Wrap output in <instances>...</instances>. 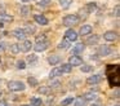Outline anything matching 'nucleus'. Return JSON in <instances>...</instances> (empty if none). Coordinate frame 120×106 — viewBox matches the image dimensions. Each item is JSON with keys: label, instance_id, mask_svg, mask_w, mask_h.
I'll list each match as a JSON object with an SVG mask.
<instances>
[{"label": "nucleus", "instance_id": "obj_28", "mask_svg": "<svg viewBox=\"0 0 120 106\" xmlns=\"http://www.w3.org/2000/svg\"><path fill=\"white\" fill-rule=\"evenodd\" d=\"M23 30H25V32H26V35H27V34H34L35 32V27H34V26H31V25H27Z\"/></svg>", "mask_w": 120, "mask_h": 106}, {"label": "nucleus", "instance_id": "obj_19", "mask_svg": "<svg viewBox=\"0 0 120 106\" xmlns=\"http://www.w3.org/2000/svg\"><path fill=\"white\" fill-rule=\"evenodd\" d=\"M83 98L85 101H94L97 98V94H96V93H93V92H86L85 94L83 96Z\"/></svg>", "mask_w": 120, "mask_h": 106}, {"label": "nucleus", "instance_id": "obj_40", "mask_svg": "<svg viewBox=\"0 0 120 106\" xmlns=\"http://www.w3.org/2000/svg\"><path fill=\"white\" fill-rule=\"evenodd\" d=\"M4 48V44L3 43H0V49H3Z\"/></svg>", "mask_w": 120, "mask_h": 106}, {"label": "nucleus", "instance_id": "obj_36", "mask_svg": "<svg viewBox=\"0 0 120 106\" xmlns=\"http://www.w3.org/2000/svg\"><path fill=\"white\" fill-rule=\"evenodd\" d=\"M60 85H61V83L58 82V80H56V82L52 83V88H60Z\"/></svg>", "mask_w": 120, "mask_h": 106}, {"label": "nucleus", "instance_id": "obj_7", "mask_svg": "<svg viewBox=\"0 0 120 106\" xmlns=\"http://www.w3.org/2000/svg\"><path fill=\"white\" fill-rule=\"evenodd\" d=\"M65 39L67 41H75L76 39H78V34H76L72 28H68V30L66 31V34H65Z\"/></svg>", "mask_w": 120, "mask_h": 106}, {"label": "nucleus", "instance_id": "obj_3", "mask_svg": "<svg viewBox=\"0 0 120 106\" xmlns=\"http://www.w3.org/2000/svg\"><path fill=\"white\" fill-rule=\"evenodd\" d=\"M79 23V16L76 14H68L63 18V25L65 26H75Z\"/></svg>", "mask_w": 120, "mask_h": 106}, {"label": "nucleus", "instance_id": "obj_34", "mask_svg": "<svg viewBox=\"0 0 120 106\" xmlns=\"http://www.w3.org/2000/svg\"><path fill=\"white\" fill-rule=\"evenodd\" d=\"M49 4H50V0H41V1L39 3V7L45 8V7H48Z\"/></svg>", "mask_w": 120, "mask_h": 106}, {"label": "nucleus", "instance_id": "obj_24", "mask_svg": "<svg viewBox=\"0 0 120 106\" xmlns=\"http://www.w3.org/2000/svg\"><path fill=\"white\" fill-rule=\"evenodd\" d=\"M75 106H86V101L83 97H78L75 100Z\"/></svg>", "mask_w": 120, "mask_h": 106}, {"label": "nucleus", "instance_id": "obj_12", "mask_svg": "<svg viewBox=\"0 0 120 106\" xmlns=\"http://www.w3.org/2000/svg\"><path fill=\"white\" fill-rule=\"evenodd\" d=\"M98 52H99L101 56H109V54H111L112 49L110 48V47H107V45H101L99 49H98Z\"/></svg>", "mask_w": 120, "mask_h": 106}, {"label": "nucleus", "instance_id": "obj_20", "mask_svg": "<svg viewBox=\"0 0 120 106\" xmlns=\"http://www.w3.org/2000/svg\"><path fill=\"white\" fill-rule=\"evenodd\" d=\"M38 92H39L40 94L48 96V94H50V92H52V88L50 87H40L39 89H38Z\"/></svg>", "mask_w": 120, "mask_h": 106}, {"label": "nucleus", "instance_id": "obj_26", "mask_svg": "<svg viewBox=\"0 0 120 106\" xmlns=\"http://www.w3.org/2000/svg\"><path fill=\"white\" fill-rule=\"evenodd\" d=\"M96 7H97L96 3H90V4H88V5L85 7V10H86L88 13H93V10L96 9Z\"/></svg>", "mask_w": 120, "mask_h": 106}, {"label": "nucleus", "instance_id": "obj_18", "mask_svg": "<svg viewBox=\"0 0 120 106\" xmlns=\"http://www.w3.org/2000/svg\"><path fill=\"white\" fill-rule=\"evenodd\" d=\"M72 4V0H60V7L62 9H68Z\"/></svg>", "mask_w": 120, "mask_h": 106}, {"label": "nucleus", "instance_id": "obj_38", "mask_svg": "<svg viewBox=\"0 0 120 106\" xmlns=\"http://www.w3.org/2000/svg\"><path fill=\"white\" fill-rule=\"evenodd\" d=\"M115 16H116V17H119V5H116V7H115Z\"/></svg>", "mask_w": 120, "mask_h": 106}, {"label": "nucleus", "instance_id": "obj_41", "mask_svg": "<svg viewBox=\"0 0 120 106\" xmlns=\"http://www.w3.org/2000/svg\"><path fill=\"white\" fill-rule=\"evenodd\" d=\"M22 1H25V3H27V1H34V0H22Z\"/></svg>", "mask_w": 120, "mask_h": 106}, {"label": "nucleus", "instance_id": "obj_14", "mask_svg": "<svg viewBox=\"0 0 120 106\" xmlns=\"http://www.w3.org/2000/svg\"><path fill=\"white\" fill-rule=\"evenodd\" d=\"M84 49H85V47H84L83 43H81V44H76V45L72 48V52H74V54H75V56H78L79 53H83Z\"/></svg>", "mask_w": 120, "mask_h": 106}, {"label": "nucleus", "instance_id": "obj_8", "mask_svg": "<svg viewBox=\"0 0 120 106\" xmlns=\"http://www.w3.org/2000/svg\"><path fill=\"white\" fill-rule=\"evenodd\" d=\"M18 47H19V52H25L26 53V52H29L31 49L32 44L30 40H22V43L18 44Z\"/></svg>", "mask_w": 120, "mask_h": 106}, {"label": "nucleus", "instance_id": "obj_44", "mask_svg": "<svg viewBox=\"0 0 120 106\" xmlns=\"http://www.w3.org/2000/svg\"><path fill=\"white\" fill-rule=\"evenodd\" d=\"M0 96H1V90H0Z\"/></svg>", "mask_w": 120, "mask_h": 106}, {"label": "nucleus", "instance_id": "obj_45", "mask_svg": "<svg viewBox=\"0 0 120 106\" xmlns=\"http://www.w3.org/2000/svg\"><path fill=\"white\" fill-rule=\"evenodd\" d=\"M93 106H98V105H93Z\"/></svg>", "mask_w": 120, "mask_h": 106}, {"label": "nucleus", "instance_id": "obj_29", "mask_svg": "<svg viewBox=\"0 0 120 106\" xmlns=\"http://www.w3.org/2000/svg\"><path fill=\"white\" fill-rule=\"evenodd\" d=\"M11 52H12L13 54L19 53V47H18V44H12V45H11Z\"/></svg>", "mask_w": 120, "mask_h": 106}, {"label": "nucleus", "instance_id": "obj_42", "mask_svg": "<svg viewBox=\"0 0 120 106\" xmlns=\"http://www.w3.org/2000/svg\"><path fill=\"white\" fill-rule=\"evenodd\" d=\"M0 65H1V57H0Z\"/></svg>", "mask_w": 120, "mask_h": 106}, {"label": "nucleus", "instance_id": "obj_21", "mask_svg": "<svg viewBox=\"0 0 120 106\" xmlns=\"http://www.w3.org/2000/svg\"><path fill=\"white\" fill-rule=\"evenodd\" d=\"M60 75H62L61 70H60V69H57V67H54V69H53L52 71H50V74H49V79H54V78L60 76Z\"/></svg>", "mask_w": 120, "mask_h": 106}, {"label": "nucleus", "instance_id": "obj_11", "mask_svg": "<svg viewBox=\"0 0 120 106\" xmlns=\"http://www.w3.org/2000/svg\"><path fill=\"white\" fill-rule=\"evenodd\" d=\"M103 38H105V40H107V41H114L115 39L117 38V35H116L115 31H107V32L103 34Z\"/></svg>", "mask_w": 120, "mask_h": 106}, {"label": "nucleus", "instance_id": "obj_16", "mask_svg": "<svg viewBox=\"0 0 120 106\" xmlns=\"http://www.w3.org/2000/svg\"><path fill=\"white\" fill-rule=\"evenodd\" d=\"M13 21V17L7 13H0V22H12Z\"/></svg>", "mask_w": 120, "mask_h": 106}, {"label": "nucleus", "instance_id": "obj_37", "mask_svg": "<svg viewBox=\"0 0 120 106\" xmlns=\"http://www.w3.org/2000/svg\"><path fill=\"white\" fill-rule=\"evenodd\" d=\"M43 40H47V38H45V35H40L36 38V41H43Z\"/></svg>", "mask_w": 120, "mask_h": 106}, {"label": "nucleus", "instance_id": "obj_23", "mask_svg": "<svg viewBox=\"0 0 120 106\" xmlns=\"http://www.w3.org/2000/svg\"><path fill=\"white\" fill-rule=\"evenodd\" d=\"M68 43H70V41H67L66 39H63V40L58 44V48H60V49H67V48H70V44H68Z\"/></svg>", "mask_w": 120, "mask_h": 106}, {"label": "nucleus", "instance_id": "obj_27", "mask_svg": "<svg viewBox=\"0 0 120 106\" xmlns=\"http://www.w3.org/2000/svg\"><path fill=\"white\" fill-rule=\"evenodd\" d=\"M72 101H74L72 97H67V98H65V100L61 102V106H68V105H71V103H72Z\"/></svg>", "mask_w": 120, "mask_h": 106}, {"label": "nucleus", "instance_id": "obj_15", "mask_svg": "<svg viewBox=\"0 0 120 106\" xmlns=\"http://www.w3.org/2000/svg\"><path fill=\"white\" fill-rule=\"evenodd\" d=\"M92 32V26L90 25H84L80 28V35H88Z\"/></svg>", "mask_w": 120, "mask_h": 106}, {"label": "nucleus", "instance_id": "obj_9", "mask_svg": "<svg viewBox=\"0 0 120 106\" xmlns=\"http://www.w3.org/2000/svg\"><path fill=\"white\" fill-rule=\"evenodd\" d=\"M102 80V76L99 74H97V75H92V76H89L88 79H86V84H89V85H94V84H98L99 82Z\"/></svg>", "mask_w": 120, "mask_h": 106}, {"label": "nucleus", "instance_id": "obj_13", "mask_svg": "<svg viewBox=\"0 0 120 106\" xmlns=\"http://www.w3.org/2000/svg\"><path fill=\"white\" fill-rule=\"evenodd\" d=\"M48 62L50 65H58L61 62V57L57 56V54H52V56L48 57Z\"/></svg>", "mask_w": 120, "mask_h": 106}, {"label": "nucleus", "instance_id": "obj_2", "mask_svg": "<svg viewBox=\"0 0 120 106\" xmlns=\"http://www.w3.org/2000/svg\"><path fill=\"white\" fill-rule=\"evenodd\" d=\"M8 88L12 92H21V90H25L26 85L22 82H18V80H12V82L8 83Z\"/></svg>", "mask_w": 120, "mask_h": 106}, {"label": "nucleus", "instance_id": "obj_31", "mask_svg": "<svg viewBox=\"0 0 120 106\" xmlns=\"http://www.w3.org/2000/svg\"><path fill=\"white\" fill-rule=\"evenodd\" d=\"M29 12H30V8L29 7H22L21 8V16H22V17L29 16Z\"/></svg>", "mask_w": 120, "mask_h": 106}, {"label": "nucleus", "instance_id": "obj_10", "mask_svg": "<svg viewBox=\"0 0 120 106\" xmlns=\"http://www.w3.org/2000/svg\"><path fill=\"white\" fill-rule=\"evenodd\" d=\"M34 20H35V22H36V23H39V25H41V26L48 25L47 17H45V16H43V14H35L34 16Z\"/></svg>", "mask_w": 120, "mask_h": 106}, {"label": "nucleus", "instance_id": "obj_32", "mask_svg": "<svg viewBox=\"0 0 120 106\" xmlns=\"http://www.w3.org/2000/svg\"><path fill=\"white\" fill-rule=\"evenodd\" d=\"M27 83H29L31 87H35V85H38V80L35 79L34 76H30L29 79H27Z\"/></svg>", "mask_w": 120, "mask_h": 106}, {"label": "nucleus", "instance_id": "obj_30", "mask_svg": "<svg viewBox=\"0 0 120 106\" xmlns=\"http://www.w3.org/2000/svg\"><path fill=\"white\" fill-rule=\"evenodd\" d=\"M27 61H29L31 65H35V63L38 62V57L35 56V54H31V56H29V57H27Z\"/></svg>", "mask_w": 120, "mask_h": 106}, {"label": "nucleus", "instance_id": "obj_35", "mask_svg": "<svg viewBox=\"0 0 120 106\" xmlns=\"http://www.w3.org/2000/svg\"><path fill=\"white\" fill-rule=\"evenodd\" d=\"M92 70V66H89V65H83L81 66V71L83 72H89Z\"/></svg>", "mask_w": 120, "mask_h": 106}, {"label": "nucleus", "instance_id": "obj_33", "mask_svg": "<svg viewBox=\"0 0 120 106\" xmlns=\"http://www.w3.org/2000/svg\"><path fill=\"white\" fill-rule=\"evenodd\" d=\"M17 67H18V69H21V70L26 69V62H25L23 59H19V61H17Z\"/></svg>", "mask_w": 120, "mask_h": 106}, {"label": "nucleus", "instance_id": "obj_4", "mask_svg": "<svg viewBox=\"0 0 120 106\" xmlns=\"http://www.w3.org/2000/svg\"><path fill=\"white\" fill-rule=\"evenodd\" d=\"M48 45H49V43H48V40L36 41V44L34 45V49H35L36 52H43V51H45V49L48 48Z\"/></svg>", "mask_w": 120, "mask_h": 106}, {"label": "nucleus", "instance_id": "obj_22", "mask_svg": "<svg viewBox=\"0 0 120 106\" xmlns=\"http://www.w3.org/2000/svg\"><path fill=\"white\" fill-rule=\"evenodd\" d=\"M41 98L40 97H32L31 98V103H30V106H41Z\"/></svg>", "mask_w": 120, "mask_h": 106}, {"label": "nucleus", "instance_id": "obj_43", "mask_svg": "<svg viewBox=\"0 0 120 106\" xmlns=\"http://www.w3.org/2000/svg\"><path fill=\"white\" fill-rule=\"evenodd\" d=\"M22 106H30V105H22Z\"/></svg>", "mask_w": 120, "mask_h": 106}, {"label": "nucleus", "instance_id": "obj_39", "mask_svg": "<svg viewBox=\"0 0 120 106\" xmlns=\"http://www.w3.org/2000/svg\"><path fill=\"white\" fill-rule=\"evenodd\" d=\"M0 106H8V103H7V101L0 100Z\"/></svg>", "mask_w": 120, "mask_h": 106}, {"label": "nucleus", "instance_id": "obj_1", "mask_svg": "<svg viewBox=\"0 0 120 106\" xmlns=\"http://www.w3.org/2000/svg\"><path fill=\"white\" fill-rule=\"evenodd\" d=\"M107 79L111 87L120 84V66L119 65H109L106 69Z\"/></svg>", "mask_w": 120, "mask_h": 106}, {"label": "nucleus", "instance_id": "obj_46", "mask_svg": "<svg viewBox=\"0 0 120 106\" xmlns=\"http://www.w3.org/2000/svg\"><path fill=\"white\" fill-rule=\"evenodd\" d=\"M0 84H1V80H0Z\"/></svg>", "mask_w": 120, "mask_h": 106}, {"label": "nucleus", "instance_id": "obj_5", "mask_svg": "<svg viewBox=\"0 0 120 106\" xmlns=\"http://www.w3.org/2000/svg\"><path fill=\"white\" fill-rule=\"evenodd\" d=\"M68 63L71 65V66H80V65H83V58H81L80 56H71L70 59H68Z\"/></svg>", "mask_w": 120, "mask_h": 106}, {"label": "nucleus", "instance_id": "obj_17", "mask_svg": "<svg viewBox=\"0 0 120 106\" xmlns=\"http://www.w3.org/2000/svg\"><path fill=\"white\" fill-rule=\"evenodd\" d=\"M61 72H66V74H68V72H71V70H72V66H71L70 63H62L60 67Z\"/></svg>", "mask_w": 120, "mask_h": 106}, {"label": "nucleus", "instance_id": "obj_6", "mask_svg": "<svg viewBox=\"0 0 120 106\" xmlns=\"http://www.w3.org/2000/svg\"><path fill=\"white\" fill-rule=\"evenodd\" d=\"M13 36L16 39H18V40H25V38H26V32H25L23 28H14L13 30Z\"/></svg>", "mask_w": 120, "mask_h": 106}, {"label": "nucleus", "instance_id": "obj_25", "mask_svg": "<svg viewBox=\"0 0 120 106\" xmlns=\"http://www.w3.org/2000/svg\"><path fill=\"white\" fill-rule=\"evenodd\" d=\"M98 39H99V38H98L97 35L90 36V38L86 40V44H90V45H93V44H97V43H98Z\"/></svg>", "mask_w": 120, "mask_h": 106}]
</instances>
